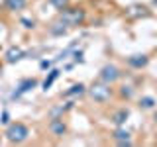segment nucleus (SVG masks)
I'll return each mask as SVG.
<instances>
[{
  "label": "nucleus",
  "instance_id": "nucleus-1",
  "mask_svg": "<svg viewBox=\"0 0 157 147\" xmlns=\"http://www.w3.org/2000/svg\"><path fill=\"white\" fill-rule=\"evenodd\" d=\"M4 135H6V139L10 143L18 145V143H24V141L29 137V127L26 124H22V122H14V124H8Z\"/></svg>",
  "mask_w": 157,
  "mask_h": 147
},
{
  "label": "nucleus",
  "instance_id": "nucleus-2",
  "mask_svg": "<svg viewBox=\"0 0 157 147\" xmlns=\"http://www.w3.org/2000/svg\"><path fill=\"white\" fill-rule=\"evenodd\" d=\"M59 20L65 22L69 28H75V26H81L82 22L86 20V12L82 8H63L59 10Z\"/></svg>",
  "mask_w": 157,
  "mask_h": 147
},
{
  "label": "nucleus",
  "instance_id": "nucleus-3",
  "mask_svg": "<svg viewBox=\"0 0 157 147\" xmlns=\"http://www.w3.org/2000/svg\"><path fill=\"white\" fill-rule=\"evenodd\" d=\"M86 92H88V96H90L96 104H106V102L112 98V88H110V85L100 82V81L94 82L90 88H86Z\"/></svg>",
  "mask_w": 157,
  "mask_h": 147
},
{
  "label": "nucleus",
  "instance_id": "nucleus-4",
  "mask_svg": "<svg viewBox=\"0 0 157 147\" xmlns=\"http://www.w3.org/2000/svg\"><path fill=\"white\" fill-rule=\"evenodd\" d=\"M120 77H122V71L116 65H112V63L104 65V67L100 69V73H98V81H100V82H106V85H114Z\"/></svg>",
  "mask_w": 157,
  "mask_h": 147
},
{
  "label": "nucleus",
  "instance_id": "nucleus-5",
  "mask_svg": "<svg viewBox=\"0 0 157 147\" xmlns=\"http://www.w3.org/2000/svg\"><path fill=\"white\" fill-rule=\"evenodd\" d=\"M49 134L53 137H63L67 134V124L63 118H51V122H49Z\"/></svg>",
  "mask_w": 157,
  "mask_h": 147
},
{
  "label": "nucleus",
  "instance_id": "nucleus-6",
  "mask_svg": "<svg viewBox=\"0 0 157 147\" xmlns=\"http://www.w3.org/2000/svg\"><path fill=\"white\" fill-rule=\"evenodd\" d=\"M147 63H149V57L145 53H136V55L128 57V65L132 69H144V67H147Z\"/></svg>",
  "mask_w": 157,
  "mask_h": 147
},
{
  "label": "nucleus",
  "instance_id": "nucleus-7",
  "mask_svg": "<svg viewBox=\"0 0 157 147\" xmlns=\"http://www.w3.org/2000/svg\"><path fill=\"white\" fill-rule=\"evenodd\" d=\"M36 86H37V81H36V78H24V81H20L18 88L12 92V98H18L20 94H24V92L32 90V88H36Z\"/></svg>",
  "mask_w": 157,
  "mask_h": 147
},
{
  "label": "nucleus",
  "instance_id": "nucleus-8",
  "mask_svg": "<svg viewBox=\"0 0 157 147\" xmlns=\"http://www.w3.org/2000/svg\"><path fill=\"white\" fill-rule=\"evenodd\" d=\"M112 137H114V141L118 145H132V137H130V131L128 130H124V127L122 126H118V130L114 131V134H112Z\"/></svg>",
  "mask_w": 157,
  "mask_h": 147
},
{
  "label": "nucleus",
  "instance_id": "nucleus-9",
  "mask_svg": "<svg viewBox=\"0 0 157 147\" xmlns=\"http://www.w3.org/2000/svg\"><path fill=\"white\" fill-rule=\"evenodd\" d=\"M4 57H6V63H10V65H12V63H18L20 59L26 57V51H24L22 47L12 45V47H10L8 51H6V55H4Z\"/></svg>",
  "mask_w": 157,
  "mask_h": 147
},
{
  "label": "nucleus",
  "instance_id": "nucleus-10",
  "mask_svg": "<svg viewBox=\"0 0 157 147\" xmlns=\"http://www.w3.org/2000/svg\"><path fill=\"white\" fill-rule=\"evenodd\" d=\"M85 92H86V86L82 85V82H78V85H73L71 88H67V90L63 92V96L65 98H81Z\"/></svg>",
  "mask_w": 157,
  "mask_h": 147
},
{
  "label": "nucleus",
  "instance_id": "nucleus-11",
  "mask_svg": "<svg viewBox=\"0 0 157 147\" xmlns=\"http://www.w3.org/2000/svg\"><path fill=\"white\" fill-rule=\"evenodd\" d=\"M126 14L130 18H147L149 16V10H147L145 6H140V4H134V6H130L126 10Z\"/></svg>",
  "mask_w": 157,
  "mask_h": 147
},
{
  "label": "nucleus",
  "instance_id": "nucleus-12",
  "mask_svg": "<svg viewBox=\"0 0 157 147\" xmlns=\"http://www.w3.org/2000/svg\"><path fill=\"white\" fill-rule=\"evenodd\" d=\"M128 118H130V110H128V108H120V110H116L114 114H112V124L114 126H124Z\"/></svg>",
  "mask_w": 157,
  "mask_h": 147
},
{
  "label": "nucleus",
  "instance_id": "nucleus-13",
  "mask_svg": "<svg viewBox=\"0 0 157 147\" xmlns=\"http://www.w3.org/2000/svg\"><path fill=\"white\" fill-rule=\"evenodd\" d=\"M67 29H69L67 24L61 22V20H57L55 24H51V28H49V33H51V36H55V37H61V36H65V33H67Z\"/></svg>",
  "mask_w": 157,
  "mask_h": 147
},
{
  "label": "nucleus",
  "instance_id": "nucleus-14",
  "mask_svg": "<svg viewBox=\"0 0 157 147\" xmlns=\"http://www.w3.org/2000/svg\"><path fill=\"white\" fill-rule=\"evenodd\" d=\"M59 75H61V71H59V69H51V71H49V75L45 77V81H43V90H49L51 85L59 78Z\"/></svg>",
  "mask_w": 157,
  "mask_h": 147
},
{
  "label": "nucleus",
  "instance_id": "nucleus-15",
  "mask_svg": "<svg viewBox=\"0 0 157 147\" xmlns=\"http://www.w3.org/2000/svg\"><path fill=\"white\" fill-rule=\"evenodd\" d=\"M155 106H157V100L153 96H141L140 98V108L141 110H153Z\"/></svg>",
  "mask_w": 157,
  "mask_h": 147
},
{
  "label": "nucleus",
  "instance_id": "nucleus-16",
  "mask_svg": "<svg viewBox=\"0 0 157 147\" xmlns=\"http://www.w3.org/2000/svg\"><path fill=\"white\" fill-rule=\"evenodd\" d=\"M120 98H124V100H130V98H134V86H132V85L120 86Z\"/></svg>",
  "mask_w": 157,
  "mask_h": 147
},
{
  "label": "nucleus",
  "instance_id": "nucleus-17",
  "mask_svg": "<svg viewBox=\"0 0 157 147\" xmlns=\"http://www.w3.org/2000/svg\"><path fill=\"white\" fill-rule=\"evenodd\" d=\"M4 4L10 8V10H22L26 6V0H2Z\"/></svg>",
  "mask_w": 157,
  "mask_h": 147
},
{
  "label": "nucleus",
  "instance_id": "nucleus-18",
  "mask_svg": "<svg viewBox=\"0 0 157 147\" xmlns=\"http://www.w3.org/2000/svg\"><path fill=\"white\" fill-rule=\"evenodd\" d=\"M49 4H51V6H55L57 10H63V8L69 6V0H49Z\"/></svg>",
  "mask_w": 157,
  "mask_h": 147
},
{
  "label": "nucleus",
  "instance_id": "nucleus-19",
  "mask_svg": "<svg viewBox=\"0 0 157 147\" xmlns=\"http://www.w3.org/2000/svg\"><path fill=\"white\" fill-rule=\"evenodd\" d=\"M22 24H24V28H28V29H32V28H33V20H28V18H22Z\"/></svg>",
  "mask_w": 157,
  "mask_h": 147
},
{
  "label": "nucleus",
  "instance_id": "nucleus-20",
  "mask_svg": "<svg viewBox=\"0 0 157 147\" xmlns=\"http://www.w3.org/2000/svg\"><path fill=\"white\" fill-rule=\"evenodd\" d=\"M73 57H75L77 63H82V51H75V53H73Z\"/></svg>",
  "mask_w": 157,
  "mask_h": 147
},
{
  "label": "nucleus",
  "instance_id": "nucleus-21",
  "mask_svg": "<svg viewBox=\"0 0 157 147\" xmlns=\"http://www.w3.org/2000/svg\"><path fill=\"white\" fill-rule=\"evenodd\" d=\"M0 122H2V124H6V126L10 124V116H8V112H6V110H4V114H2V120H0Z\"/></svg>",
  "mask_w": 157,
  "mask_h": 147
},
{
  "label": "nucleus",
  "instance_id": "nucleus-22",
  "mask_svg": "<svg viewBox=\"0 0 157 147\" xmlns=\"http://www.w3.org/2000/svg\"><path fill=\"white\" fill-rule=\"evenodd\" d=\"M51 65H53V61H41V63H39V67H41V69H49Z\"/></svg>",
  "mask_w": 157,
  "mask_h": 147
},
{
  "label": "nucleus",
  "instance_id": "nucleus-23",
  "mask_svg": "<svg viewBox=\"0 0 157 147\" xmlns=\"http://www.w3.org/2000/svg\"><path fill=\"white\" fill-rule=\"evenodd\" d=\"M153 4H155V6H157V0H153Z\"/></svg>",
  "mask_w": 157,
  "mask_h": 147
},
{
  "label": "nucleus",
  "instance_id": "nucleus-24",
  "mask_svg": "<svg viewBox=\"0 0 157 147\" xmlns=\"http://www.w3.org/2000/svg\"><path fill=\"white\" fill-rule=\"evenodd\" d=\"M155 122H157V112H155Z\"/></svg>",
  "mask_w": 157,
  "mask_h": 147
}]
</instances>
